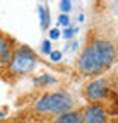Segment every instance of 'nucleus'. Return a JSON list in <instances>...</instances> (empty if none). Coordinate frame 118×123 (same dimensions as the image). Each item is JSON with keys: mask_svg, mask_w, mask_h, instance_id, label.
Here are the masks:
<instances>
[{"mask_svg": "<svg viewBox=\"0 0 118 123\" xmlns=\"http://www.w3.org/2000/svg\"><path fill=\"white\" fill-rule=\"evenodd\" d=\"M33 82L38 84V86H46V84H55L56 79H55V77H51V75H39V77H36Z\"/></svg>", "mask_w": 118, "mask_h": 123, "instance_id": "nucleus-8", "label": "nucleus"}, {"mask_svg": "<svg viewBox=\"0 0 118 123\" xmlns=\"http://www.w3.org/2000/svg\"><path fill=\"white\" fill-rule=\"evenodd\" d=\"M36 55L27 48V46H21L12 51V60L9 63V70L14 75H26L29 72H33L36 67Z\"/></svg>", "mask_w": 118, "mask_h": 123, "instance_id": "nucleus-3", "label": "nucleus"}, {"mask_svg": "<svg viewBox=\"0 0 118 123\" xmlns=\"http://www.w3.org/2000/svg\"><path fill=\"white\" fill-rule=\"evenodd\" d=\"M53 123H84L82 120V111H65V113H60L56 115Z\"/></svg>", "mask_w": 118, "mask_h": 123, "instance_id": "nucleus-6", "label": "nucleus"}, {"mask_svg": "<svg viewBox=\"0 0 118 123\" xmlns=\"http://www.w3.org/2000/svg\"><path fill=\"white\" fill-rule=\"evenodd\" d=\"M41 51H43V53H46V55L51 53V41H50V39L43 41V44H41Z\"/></svg>", "mask_w": 118, "mask_h": 123, "instance_id": "nucleus-11", "label": "nucleus"}, {"mask_svg": "<svg viewBox=\"0 0 118 123\" xmlns=\"http://www.w3.org/2000/svg\"><path fill=\"white\" fill-rule=\"evenodd\" d=\"M110 92V84L106 79H94L91 80L89 84L86 86L84 89V94H86V99L91 101V103H96V101H101L103 98H106Z\"/></svg>", "mask_w": 118, "mask_h": 123, "instance_id": "nucleus-4", "label": "nucleus"}, {"mask_svg": "<svg viewBox=\"0 0 118 123\" xmlns=\"http://www.w3.org/2000/svg\"><path fill=\"white\" fill-rule=\"evenodd\" d=\"M58 24L68 27V26H70V19H68V15H67V14H62L60 17H58Z\"/></svg>", "mask_w": 118, "mask_h": 123, "instance_id": "nucleus-12", "label": "nucleus"}, {"mask_svg": "<svg viewBox=\"0 0 118 123\" xmlns=\"http://www.w3.org/2000/svg\"><path fill=\"white\" fill-rule=\"evenodd\" d=\"M58 38H60V31H58V29H51L50 31V41L58 39Z\"/></svg>", "mask_w": 118, "mask_h": 123, "instance_id": "nucleus-15", "label": "nucleus"}, {"mask_svg": "<svg viewBox=\"0 0 118 123\" xmlns=\"http://www.w3.org/2000/svg\"><path fill=\"white\" fill-rule=\"evenodd\" d=\"M115 60H116L115 44L106 38H94L82 50L77 60V68L84 75H98L105 68L111 67Z\"/></svg>", "mask_w": 118, "mask_h": 123, "instance_id": "nucleus-1", "label": "nucleus"}, {"mask_svg": "<svg viewBox=\"0 0 118 123\" xmlns=\"http://www.w3.org/2000/svg\"><path fill=\"white\" fill-rule=\"evenodd\" d=\"M74 106V99L68 92L65 91H55L46 92L38 101L34 103V110L38 113H46V115H60L65 111H70Z\"/></svg>", "mask_w": 118, "mask_h": 123, "instance_id": "nucleus-2", "label": "nucleus"}, {"mask_svg": "<svg viewBox=\"0 0 118 123\" xmlns=\"http://www.w3.org/2000/svg\"><path fill=\"white\" fill-rule=\"evenodd\" d=\"M10 60H12V48L9 41L0 36V65L10 63Z\"/></svg>", "mask_w": 118, "mask_h": 123, "instance_id": "nucleus-7", "label": "nucleus"}, {"mask_svg": "<svg viewBox=\"0 0 118 123\" xmlns=\"http://www.w3.org/2000/svg\"><path fill=\"white\" fill-rule=\"evenodd\" d=\"M82 120H84V123H106L108 116L101 104L91 103L82 110Z\"/></svg>", "mask_w": 118, "mask_h": 123, "instance_id": "nucleus-5", "label": "nucleus"}, {"mask_svg": "<svg viewBox=\"0 0 118 123\" xmlns=\"http://www.w3.org/2000/svg\"><path fill=\"white\" fill-rule=\"evenodd\" d=\"M39 10V17H41V26L43 27H48V22H50V17H48V12L45 7H38Z\"/></svg>", "mask_w": 118, "mask_h": 123, "instance_id": "nucleus-9", "label": "nucleus"}, {"mask_svg": "<svg viewBox=\"0 0 118 123\" xmlns=\"http://www.w3.org/2000/svg\"><path fill=\"white\" fill-rule=\"evenodd\" d=\"M50 58H51V62H60L62 60V51H51Z\"/></svg>", "mask_w": 118, "mask_h": 123, "instance_id": "nucleus-14", "label": "nucleus"}, {"mask_svg": "<svg viewBox=\"0 0 118 123\" xmlns=\"http://www.w3.org/2000/svg\"><path fill=\"white\" fill-rule=\"evenodd\" d=\"M70 9H72V2H70V0H62V2H60V10L63 14H68Z\"/></svg>", "mask_w": 118, "mask_h": 123, "instance_id": "nucleus-10", "label": "nucleus"}, {"mask_svg": "<svg viewBox=\"0 0 118 123\" xmlns=\"http://www.w3.org/2000/svg\"><path fill=\"white\" fill-rule=\"evenodd\" d=\"M75 33H77V29H75V27H67V29L63 31V38H65V39H70Z\"/></svg>", "mask_w": 118, "mask_h": 123, "instance_id": "nucleus-13", "label": "nucleus"}, {"mask_svg": "<svg viewBox=\"0 0 118 123\" xmlns=\"http://www.w3.org/2000/svg\"><path fill=\"white\" fill-rule=\"evenodd\" d=\"M0 118H4V113H0Z\"/></svg>", "mask_w": 118, "mask_h": 123, "instance_id": "nucleus-16", "label": "nucleus"}]
</instances>
